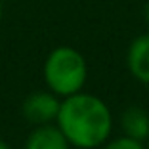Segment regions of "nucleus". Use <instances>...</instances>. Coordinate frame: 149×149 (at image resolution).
Wrapping results in <instances>:
<instances>
[{"mask_svg":"<svg viewBox=\"0 0 149 149\" xmlns=\"http://www.w3.org/2000/svg\"><path fill=\"white\" fill-rule=\"evenodd\" d=\"M56 123L73 147L96 149L109 140L113 115L101 97L79 92L61 100Z\"/></svg>","mask_w":149,"mask_h":149,"instance_id":"nucleus-1","label":"nucleus"},{"mask_svg":"<svg viewBox=\"0 0 149 149\" xmlns=\"http://www.w3.org/2000/svg\"><path fill=\"white\" fill-rule=\"evenodd\" d=\"M42 74L48 90L63 100L82 92L88 80V63L73 46H57L46 57Z\"/></svg>","mask_w":149,"mask_h":149,"instance_id":"nucleus-2","label":"nucleus"},{"mask_svg":"<svg viewBox=\"0 0 149 149\" xmlns=\"http://www.w3.org/2000/svg\"><path fill=\"white\" fill-rule=\"evenodd\" d=\"M59 107H61V97L57 94H54L52 90H38L23 100L21 113L25 120L33 123L35 126H40V124H52L59 115Z\"/></svg>","mask_w":149,"mask_h":149,"instance_id":"nucleus-3","label":"nucleus"},{"mask_svg":"<svg viewBox=\"0 0 149 149\" xmlns=\"http://www.w3.org/2000/svg\"><path fill=\"white\" fill-rule=\"evenodd\" d=\"M126 67L138 82L149 84V33L136 36L126 52Z\"/></svg>","mask_w":149,"mask_h":149,"instance_id":"nucleus-4","label":"nucleus"},{"mask_svg":"<svg viewBox=\"0 0 149 149\" xmlns=\"http://www.w3.org/2000/svg\"><path fill=\"white\" fill-rule=\"evenodd\" d=\"M23 149H71V143L57 124H40L27 136Z\"/></svg>","mask_w":149,"mask_h":149,"instance_id":"nucleus-5","label":"nucleus"},{"mask_svg":"<svg viewBox=\"0 0 149 149\" xmlns=\"http://www.w3.org/2000/svg\"><path fill=\"white\" fill-rule=\"evenodd\" d=\"M120 128L123 134L134 138L138 141H145L149 138V113L140 105H130L120 115Z\"/></svg>","mask_w":149,"mask_h":149,"instance_id":"nucleus-6","label":"nucleus"},{"mask_svg":"<svg viewBox=\"0 0 149 149\" xmlns=\"http://www.w3.org/2000/svg\"><path fill=\"white\" fill-rule=\"evenodd\" d=\"M103 149H145L143 141H138L134 138H128V136H120V138H115L111 141H105L103 143Z\"/></svg>","mask_w":149,"mask_h":149,"instance_id":"nucleus-7","label":"nucleus"},{"mask_svg":"<svg viewBox=\"0 0 149 149\" xmlns=\"http://www.w3.org/2000/svg\"><path fill=\"white\" fill-rule=\"evenodd\" d=\"M143 21H145V25H147V29H149V0L143 6Z\"/></svg>","mask_w":149,"mask_h":149,"instance_id":"nucleus-8","label":"nucleus"},{"mask_svg":"<svg viewBox=\"0 0 149 149\" xmlns=\"http://www.w3.org/2000/svg\"><path fill=\"white\" fill-rule=\"evenodd\" d=\"M0 149H12V147H10V143H8V141L0 140Z\"/></svg>","mask_w":149,"mask_h":149,"instance_id":"nucleus-9","label":"nucleus"},{"mask_svg":"<svg viewBox=\"0 0 149 149\" xmlns=\"http://www.w3.org/2000/svg\"><path fill=\"white\" fill-rule=\"evenodd\" d=\"M0 19H2V2H0Z\"/></svg>","mask_w":149,"mask_h":149,"instance_id":"nucleus-10","label":"nucleus"},{"mask_svg":"<svg viewBox=\"0 0 149 149\" xmlns=\"http://www.w3.org/2000/svg\"><path fill=\"white\" fill-rule=\"evenodd\" d=\"M145 149H149V143H147V147H145Z\"/></svg>","mask_w":149,"mask_h":149,"instance_id":"nucleus-11","label":"nucleus"}]
</instances>
